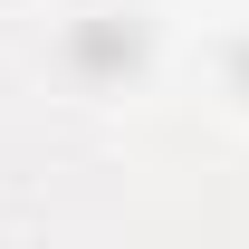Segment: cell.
Instances as JSON below:
<instances>
[{
  "label": "cell",
  "mask_w": 249,
  "mask_h": 249,
  "mask_svg": "<svg viewBox=\"0 0 249 249\" xmlns=\"http://www.w3.org/2000/svg\"><path fill=\"white\" fill-rule=\"evenodd\" d=\"M144 67H154V29H144L134 10L67 19V77H77V87H134Z\"/></svg>",
  "instance_id": "1"
},
{
  "label": "cell",
  "mask_w": 249,
  "mask_h": 249,
  "mask_svg": "<svg viewBox=\"0 0 249 249\" xmlns=\"http://www.w3.org/2000/svg\"><path fill=\"white\" fill-rule=\"evenodd\" d=\"M230 87L249 96V38H240V48H230Z\"/></svg>",
  "instance_id": "2"
}]
</instances>
